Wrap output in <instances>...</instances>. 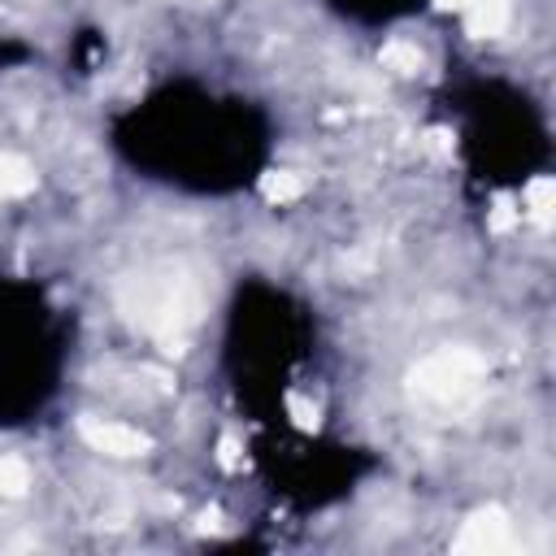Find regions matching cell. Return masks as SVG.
<instances>
[{
  "mask_svg": "<svg viewBox=\"0 0 556 556\" xmlns=\"http://www.w3.org/2000/svg\"><path fill=\"white\" fill-rule=\"evenodd\" d=\"M473 369H478L473 356H465V352H443V356H434V361H426V365L417 369V387L430 391V395H439V400H452V395H460V391L469 387Z\"/></svg>",
  "mask_w": 556,
  "mask_h": 556,
  "instance_id": "1",
  "label": "cell"
},
{
  "mask_svg": "<svg viewBox=\"0 0 556 556\" xmlns=\"http://www.w3.org/2000/svg\"><path fill=\"white\" fill-rule=\"evenodd\" d=\"M504 547H508V521L495 508L465 521V530L456 539V552H504Z\"/></svg>",
  "mask_w": 556,
  "mask_h": 556,
  "instance_id": "2",
  "label": "cell"
},
{
  "mask_svg": "<svg viewBox=\"0 0 556 556\" xmlns=\"http://www.w3.org/2000/svg\"><path fill=\"white\" fill-rule=\"evenodd\" d=\"M83 439L100 452H113V456H139L148 447L139 430H126V426H113V421H83Z\"/></svg>",
  "mask_w": 556,
  "mask_h": 556,
  "instance_id": "3",
  "label": "cell"
},
{
  "mask_svg": "<svg viewBox=\"0 0 556 556\" xmlns=\"http://www.w3.org/2000/svg\"><path fill=\"white\" fill-rule=\"evenodd\" d=\"M469 30L473 35H500L508 22V0H469Z\"/></svg>",
  "mask_w": 556,
  "mask_h": 556,
  "instance_id": "4",
  "label": "cell"
},
{
  "mask_svg": "<svg viewBox=\"0 0 556 556\" xmlns=\"http://www.w3.org/2000/svg\"><path fill=\"white\" fill-rule=\"evenodd\" d=\"M30 182H35V174L26 169V161L0 156V195H17V191H26Z\"/></svg>",
  "mask_w": 556,
  "mask_h": 556,
  "instance_id": "5",
  "label": "cell"
},
{
  "mask_svg": "<svg viewBox=\"0 0 556 556\" xmlns=\"http://www.w3.org/2000/svg\"><path fill=\"white\" fill-rule=\"evenodd\" d=\"M26 486H30V469L17 456H4L0 460V495H22Z\"/></svg>",
  "mask_w": 556,
  "mask_h": 556,
  "instance_id": "6",
  "label": "cell"
},
{
  "mask_svg": "<svg viewBox=\"0 0 556 556\" xmlns=\"http://www.w3.org/2000/svg\"><path fill=\"white\" fill-rule=\"evenodd\" d=\"M382 65H391V70H400V74H413V70L421 65V52H417L413 43H387V48H382Z\"/></svg>",
  "mask_w": 556,
  "mask_h": 556,
  "instance_id": "7",
  "label": "cell"
},
{
  "mask_svg": "<svg viewBox=\"0 0 556 556\" xmlns=\"http://www.w3.org/2000/svg\"><path fill=\"white\" fill-rule=\"evenodd\" d=\"M552 195H556V182H552V178H539V182H530V195H526V204H530V213H534L539 222H547V213H552Z\"/></svg>",
  "mask_w": 556,
  "mask_h": 556,
  "instance_id": "8",
  "label": "cell"
},
{
  "mask_svg": "<svg viewBox=\"0 0 556 556\" xmlns=\"http://www.w3.org/2000/svg\"><path fill=\"white\" fill-rule=\"evenodd\" d=\"M300 178L295 174H274V178H265V195L269 200H291V195H300Z\"/></svg>",
  "mask_w": 556,
  "mask_h": 556,
  "instance_id": "9",
  "label": "cell"
}]
</instances>
